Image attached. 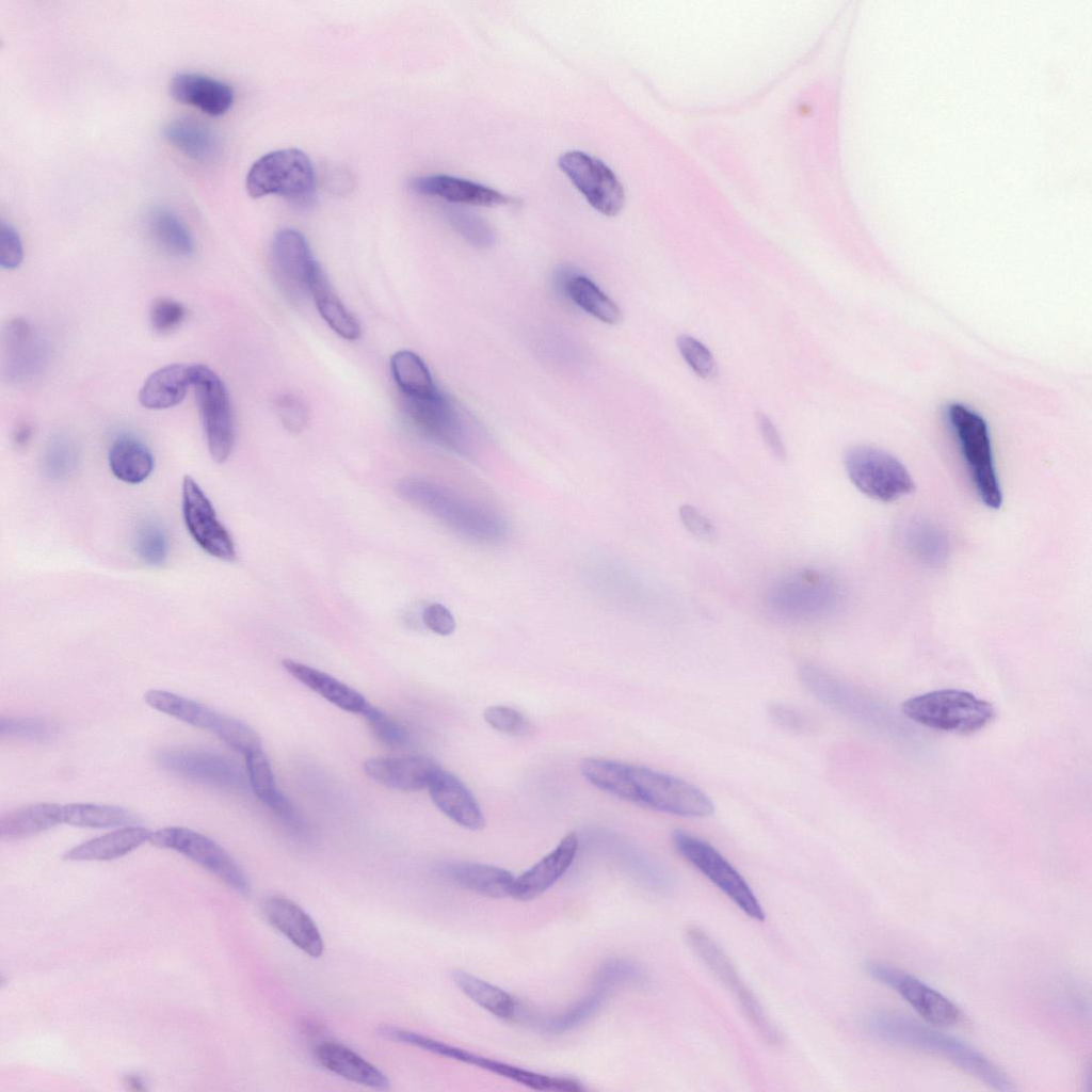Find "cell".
I'll return each instance as SVG.
<instances>
[{"instance_id": "cell-1", "label": "cell", "mask_w": 1092, "mask_h": 1092, "mask_svg": "<svg viewBox=\"0 0 1092 1092\" xmlns=\"http://www.w3.org/2000/svg\"><path fill=\"white\" fill-rule=\"evenodd\" d=\"M580 772L594 787L642 807L692 818L713 813L712 801L700 788L645 767L587 758Z\"/></svg>"}, {"instance_id": "cell-2", "label": "cell", "mask_w": 1092, "mask_h": 1092, "mask_svg": "<svg viewBox=\"0 0 1092 1092\" xmlns=\"http://www.w3.org/2000/svg\"><path fill=\"white\" fill-rule=\"evenodd\" d=\"M865 1028L883 1042L937 1055L994 1090H1014L1008 1075L982 1053L915 1019L889 1012H877L867 1016Z\"/></svg>"}, {"instance_id": "cell-3", "label": "cell", "mask_w": 1092, "mask_h": 1092, "mask_svg": "<svg viewBox=\"0 0 1092 1092\" xmlns=\"http://www.w3.org/2000/svg\"><path fill=\"white\" fill-rule=\"evenodd\" d=\"M397 492L411 504L472 542L497 544L508 534L507 521L499 513L445 486L406 479L398 483Z\"/></svg>"}, {"instance_id": "cell-4", "label": "cell", "mask_w": 1092, "mask_h": 1092, "mask_svg": "<svg viewBox=\"0 0 1092 1092\" xmlns=\"http://www.w3.org/2000/svg\"><path fill=\"white\" fill-rule=\"evenodd\" d=\"M903 714L924 726L958 734H971L995 717L991 703L958 689L934 690L910 697L901 706Z\"/></svg>"}, {"instance_id": "cell-5", "label": "cell", "mask_w": 1092, "mask_h": 1092, "mask_svg": "<svg viewBox=\"0 0 1092 1092\" xmlns=\"http://www.w3.org/2000/svg\"><path fill=\"white\" fill-rule=\"evenodd\" d=\"M245 187L253 198L279 195L305 206L315 197V170L304 151L298 148L278 149L263 155L253 163L246 175Z\"/></svg>"}, {"instance_id": "cell-6", "label": "cell", "mask_w": 1092, "mask_h": 1092, "mask_svg": "<svg viewBox=\"0 0 1092 1092\" xmlns=\"http://www.w3.org/2000/svg\"><path fill=\"white\" fill-rule=\"evenodd\" d=\"M947 416L980 500L991 509H998L1002 493L985 420L961 403L950 404Z\"/></svg>"}, {"instance_id": "cell-7", "label": "cell", "mask_w": 1092, "mask_h": 1092, "mask_svg": "<svg viewBox=\"0 0 1092 1092\" xmlns=\"http://www.w3.org/2000/svg\"><path fill=\"white\" fill-rule=\"evenodd\" d=\"M766 601L778 617L809 621L833 612L839 601V590L828 575L804 569L776 580L769 588Z\"/></svg>"}, {"instance_id": "cell-8", "label": "cell", "mask_w": 1092, "mask_h": 1092, "mask_svg": "<svg viewBox=\"0 0 1092 1092\" xmlns=\"http://www.w3.org/2000/svg\"><path fill=\"white\" fill-rule=\"evenodd\" d=\"M671 839L675 851L745 915L759 921L765 919V911L749 883L717 849L681 830L674 831Z\"/></svg>"}, {"instance_id": "cell-9", "label": "cell", "mask_w": 1092, "mask_h": 1092, "mask_svg": "<svg viewBox=\"0 0 1092 1092\" xmlns=\"http://www.w3.org/2000/svg\"><path fill=\"white\" fill-rule=\"evenodd\" d=\"M851 482L866 496L883 502L897 500L914 489L906 467L894 455L868 445L854 446L844 456Z\"/></svg>"}, {"instance_id": "cell-10", "label": "cell", "mask_w": 1092, "mask_h": 1092, "mask_svg": "<svg viewBox=\"0 0 1092 1092\" xmlns=\"http://www.w3.org/2000/svg\"><path fill=\"white\" fill-rule=\"evenodd\" d=\"M191 386L213 461L224 463L235 441V424L228 391L221 378L208 366H190Z\"/></svg>"}, {"instance_id": "cell-11", "label": "cell", "mask_w": 1092, "mask_h": 1092, "mask_svg": "<svg viewBox=\"0 0 1092 1092\" xmlns=\"http://www.w3.org/2000/svg\"><path fill=\"white\" fill-rule=\"evenodd\" d=\"M686 937L690 948L739 1001L741 1009L758 1033L767 1042L777 1044L780 1042L777 1029L720 945L697 927L688 928Z\"/></svg>"}, {"instance_id": "cell-12", "label": "cell", "mask_w": 1092, "mask_h": 1092, "mask_svg": "<svg viewBox=\"0 0 1092 1092\" xmlns=\"http://www.w3.org/2000/svg\"><path fill=\"white\" fill-rule=\"evenodd\" d=\"M149 842L184 855L243 896L251 892L248 879L236 861L222 846L199 832L167 826L152 832Z\"/></svg>"}, {"instance_id": "cell-13", "label": "cell", "mask_w": 1092, "mask_h": 1092, "mask_svg": "<svg viewBox=\"0 0 1092 1092\" xmlns=\"http://www.w3.org/2000/svg\"><path fill=\"white\" fill-rule=\"evenodd\" d=\"M558 163L595 210L607 216L621 211L625 202L624 188L605 162L587 152L569 150L560 156Z\"/></svg>"}, {"instance_id": "cell-14", "label": "cell", "mask_w": 1092, "mask_h": 1092, "mask_svg": "<svg viewBox=\"0 0 1092 1092\" xmlns=\"http://www.w3.org/2000/svg\"><path fill=\"white\" fill-rule=\"evenodd\" d=\"M864 970L897 992L929 1024L951 1026L960 1022L962 1013L958 1006L916 977L876 961L866 962Z\"/></svg>"}, {"instance_id": "cell-15", "label": "cell", "mask_w": 1092, "mask_h": 1092, "mask_svg": "<svg viewBox=\"0 0 1092 1092\" xmlns=\"http://www.w3.org/2000/svg\"><path fill=\"white\" fill-rule=\"evenodd\" d=\"M158 764L186 780L221 789L243 790L246 776L234 760L211 752L191 749L161 750Z\"/></svg>"}, {"instance_id": "cell-16", "label": "cell", "mask_w": 1092, "mask_h": 1092, "mask_svg": "<svg viewBox=\"0 0 1092 1092\" xmlns=\"http://www.w3.org/2000/svg\"><path fill=\"white\" fill-rule=\"evenodd\" d=\"M181 508L186 528L194 542L211 557L232 561L236 549L231 535L218 518L207 495L190 476L182 480Z\"/></svg>"}, {"instance_id": "cell-17", "label": "cell", "mask_w": 1092, "mask_h": 1092, "mask_svg": "<svg viewBox=\"0 0 1092 1092\" xmlns=\"http://www.w3.org/2000/svg\"><path fill=\"white\" fill-rule=\"evenodd\" d=\"M407 420L428 438L459 453L466 451V431L459 412L440 390L428 397H404Z\"/></svg>"}, {"instance_id": "cell-18", "label": "cell", "mask_w": 1092, "mask_h": 1092, "mask_svg": "<svg viewBox=\"0 0 1092 1092\" xmlns=\"http://www.w3.org/2000/svg\"><path fill=\"white\" fill-rule=\"evenodd\" d=\"M435 1053L441 1057L476 1065L534 1090L551 1092H578L583 1090L581 1082L573 1077L551 1076L533 1072L517 1065L473 1054L469 1050L441 1041L438 1042Z\"/></svg>"}, {"instance_id": "cell-19", "label": "cell", "mask_w": 1092, "mask_h": 1092, "mask_svg": "<svg viewBox=\"0 0 1092 1092\" xmlns=\"http://www.w3.org/2000/svg\"><path fill=\"white\" fill-rule=\"evenodd\" d=\"M262 912L268 922L300 950L320 958L324 942L314 919L295 902L280 896L264 900Z\"/></svg>"}, {"instance_id": "cell-20", "label": "cell", "mask_w": 1092, "mask_h": 1092, "mask_svg": "<svg viewBox=\"0 0 1092 1092\" xmlns=\"http://www.w3.org/2000/svg\"><path fill=\"white\" fill-rule=\"evenodd\" d=\"M2 354L5 374L17 382L27 381L39 372L46 356L44 344L22 318L12 319L4 326Z\"/></svg>"}, {"instance_id": "cell-21", "label": "cell", "mask_w": 1092, "mask_h": 1092, "mask_svg": "<svg viewBox=\"0 0 1092 1092\" xmlns=\"http://www.w3.org/2000/svg\"><path fill=\"white\" fill-rule=\"evenodd\" d=\"M578 846L575 833L565 835L552 851L514 879L510 896L519 901H530L544 894L572 866Z\"/></svg>"}, {"instance_id": "cell-22", "label": "cell", "mask_w": 1092, "mask_h": 1092, "mask_svg": "<svg viewBox=\"0 0 1092 1092\" xmlns=\"http://www.w3.org/2000/svg\"><path fill=\"white\" fill-rule=\"evenodd\" d=\"M272 258L285 287L303 294L309 292V280L315 266L309 244L302 232L283 228L276 232L272 243Z\"/></svg>"}, {"instance_id": "cell-23", "label": "cell", "mask_w": 1092, "mask_h": 1092, "mask_svg": "<svg viewBox=\"0 0 1092 1092\" xmlns=\"http://www.w3.org/2000/svg\"><path fill=\"white\" fill-rule=\"evenodd\" d=\"M363 769L369 778L386 787L417 791L430 786L440 767L427 756H401L369 758Z\"/></svg>"}, {"instance_id": "cell-24", "label": "cell", "mask_w": 1092, "mask_h": 1092, "mask_svg": "<svg viewBox=\"0 0 1092 1092\" xmlns=\"http://www.w3.org/2000/svg\"><path fill=\"white\" fill-rule=\"evenodd\" d=\"M428 789L438 809L459 825L472 831H480L485 826L479 803L454 774L440 769Z\"/></svg>"}, {"instance_id": "cell-25", "label": "cell", "mask_w": 1092, "mask_h": 1092, "mask_svg": "<svg viewBox=\"0 0 1092 1092\" xmlns=\"http://www.w3.org/2000/svg\"><path fill=\"white\" fill-rule=\"evenodd\" d=\"M170 94L175 100L198 108L210 116L225 114L235 99L229 84L195 73L174 75L170 81Z\"/></svg>"}, {"instance_id": "cell-26", "label": "cell", "mask_w": 1092, "mask_h": 1092, "mask_svg": "<svg viewBox=\"0 0 1092 1092\" xmlns=\"http://www.w3.org/2000/svg\"><path fill=\"white\" fill-rule=\"evenodd\" d=\"M410 188L416 193L436 196L455 204L497 206L511 202L509 196L495 189L444 174L416 177L411 180Z\"/></svg>"}, {"instance_id": "cell-27", "label": "cell", "mask_w": 1092, "mask_h": 1092, "mask_svg": "<svg viewBox=\"0 0 1092 1092\" xmlns=\"http://www.w3.org/2000/svg\"><path fill=\"white\" fill-rule=\"evenodd\" d=\"M315 1056L325 1070L349 1081L376 1090H387L390 1086L385 1073L340 1043L321 1042L315 1048Z\"/></svg>"}, {"instance_id": "cell-28", "label": "cell", "mask_w": 1092, "mask_h": 1092, "mask_svg": "<svg viewBox=\"0 0 1092 1092\" xmlns=\"http://www.w3.org/2000/svg\"><path fill=\"white\" fill-rule=\"evenodd\" d=\"M439 872L459 887L489 898L510 896L515 879L507 869L470 862L446 863Z\"/></svg>"}, {"instance_id": "cell-29", "label": "cell", "mask_w": 1092, "mask_h": 1092, "mask_svg": "<svg viewBox=\"0 0 1092 1092\" xmlns=\"http://www.w3.org/2000/svg\"><path fill=\"white\" fill-rule=\"evenodd\" d=\"M282 664L292 677L342 710L362 714L370 705L362 693L330 674L291 659Z\"/></svg>"}, {"instance_id": "cell-30", "label": "cell", "mask_w": 1092, "mask_h": 1092, "mask_svg": "<svg viewBox=\"0 0 1092 1092\" xmlns=\"http://www.w3.org/2000/svg\"><path fill=\"white\" fill-rule=\"evenodd\" d=\"M453 983L476 1005L492 1015L509 1022H524L527 1009L510 993L470 973L454 970Z\"/></svg>"}, {"instance_id": "cell-31", "label": "cell", "mask_w": 1092, "mask_h": 1092, "mask_svg": "<svg viewBox=\"0 0 1092 1092\" xmlns=\"http://www.w3.org/2000/svg\"><path fill=\"white\" fill-rule=\"evenodd\" d=\"M191 386L190 366L170 364L154 371L139 391V401L149 410L178 405Z\"/></svg>"}, {"instance_id": "cell-32", "label": "cell", "mask_w": 1092, "mask_h": 1092, "mask_svg": "<svg viewBox=\"0 0 1092 1092\" xmlns=\"http://www.w3.org/2000/svg\"><path fill=\"white\" fill-rule=\"evenodd\" d=\"M151 708L193 726L210 730L216 736L221 732L226 714L194 700L173 692L151 689L144 695Z\"/></svg>"}, {"instance_id": "cell-33", "label": "cell", "mask_w": 1092, "mask_h": 1092, "mask_svg": "<svg viewBox=\"0 0 1092 1092\" xmlns=\"http://www.w3.org/2000/svg\"><path fill=\"white\" fill-rule=\"evenodd\" d=\"M151 833L143 826L127 825L71 848L64 857L69 861L114 860L149 841Z\"/></svg>"}, {"instance_id": "cell-34", "label": "cell", "mask_w": 1092, "mask_h": 1092, "mask_svg": "<svg viewBox=\"0 0 1092 1092\" xmlns=\"http://www.w3.org/2000/svg\"><path fill=\"white\" fill-rule=\"evenodd\" d=\"M309 292L320 315L336 334L347 340H355L360 336L358 321L336 294L319 263L312 270Z\"/></svg>"}, {"instance_id": "cell-35", "label": "cell", "mask_w": 1092, "mask_h": 1092, "mask_svg": "<svg viewBox=\"0 0 1092 1092\" xmlns=\"http://www.w3.org/2000/svg\"><path fill=\"white\" fill-rule=\"evenodd\" d=\"M108 461L114 477L129 484L145 481L155 466L149 448L131 435H122L112 443Z\"/></svg>"}, {"instance_id": "cell-36", "label": "cell", "mask_w": 1092, "mask_h": 1092, "mask_svg": "<svg viewBox=\"0 0 1092 1092\" xmlns=\"http://www.w3.org/2000/svg\"><path fill=\"white\" fill-rule=\"evenodd\" d=\"M63 822V805L36 803L15 808L0 818V836L20 839L47 831Z\"/></svg>"}, {"instance_id": "cell-37", "label": "cell", "mask_w": 1092, "mask_h": 1092, "mask_svg": "<svg viewBox=\"0 0 1092 1092\" xmlns=\"http://www.w3.org/2000/svg\"><path fill=\"white\" fill-rule=\"evenodd\" d=\"M162 134L173 147L194 161L211 160L218 150L214 133L193 118L178 117L170 121L162 128Z\"/></svg>"}, {"instance_id": "cell-38", "label": "cell", "mask_w": 1092, "mask_h": 1092, "mask_svg": "<svg viewBox=\"0 0 1092 1092\" xmlns=\"http://www.w3.org/2000/svg\"><path fill=\"white\" fill-rule=\"evenodd\" d=\"M563 277L561 285L564 292L579 308L610 325L622 322L620 307L593 280L571 272H563Z\"/></svg>"}, {"instance_id": "cell-39", "label": "cell", "mask_w": 1092, "mask_h": 1092, "mask_svg": "<svg viewBox=\"0 0 1092 1092\" xmlns=\"http://www.w3.org/2000/svg\"><path fill=\"white\" fill-rule=\"evenodd\" d=\"M147 225L156 243L167 254L182 258L193 255V237L172 211L160 207L152 208L147 216Z\"/></svg>"}, {"instance_id": "cell-40", "label": "cell", "mask_w": 1092, "mask_h": 1092, "mask_svg": "<svg viewBox=\"0 0 1092 1092\" xmlns=\"http://www.w3.org/2000/svg\"><path fill=\"white\" fill-rule=\"evenodd\" d=\"M394 380L404 397H428L438 391L424 362L408 350L390 357Z\"/></svg>"}, {"instance_id": "cell-41", "label": "cell", "mask_w": 1092, "mask_h": 1092, "mask_svg": "<svg viewBox=\"0 0 1092 1092\" xmlns=\"http://www.w3.org/2000/svg\"><path fill=\"white\" fill-rule=\"evenodd\" d=\"M138 821L134 814L112 805L71 803L63 805V822L78 828H115L132 825Z\"/></svg>"}, {"instance_id": "cell-42", "label": "cell", "mask_w": 1092, "mask_h": 1092, "mask_svg": "<svg viewBox=\"0 0 1092 1092\" xmlns=\"http://www.w3.org/2000/svg\"><path fill=\"white\" fill-rule=\"evenodd\" d=\"M609 992L592 986L590 992L560 1013L543 1018L539 1025L547 1033L561 1034L592 1018L605 1003Z\"/></svg>"}, {"instance_id": "cell-43", "label": "cell", "mask_w": 1092, "mask_h": 1092, "mask_svg": "<svg viewBox=\"0 0 1092 1092\" xmlns=\"http://www.w3.org/2000/svg\"><path fill=\"white\" fill-rule=\"evenodd\" d=\"M906 547L915 556L930 565H938L946 560L948 544L945 534L933 524L914 519L904 529Z\"/></svg>"}, {"instance_id": "cell-44", "label": "cell", "mask_w": 1092, "mask_h": 1092, "mask_svg": "<svg viewBox=\"0 0 1092 1092\" xmlns=\"http://www.w3.org/2000/svg\"><path fill=\"white\" fill-rule=\"evenodd\" d=\"M644 978V971L637 963L624 958H611L597 967L592 986L611 994L616 986L640 984Z\"/></svg>"}, {"instance_id": "cell-45", "label": "cell", "mask_w": 1092, "mask_h": 1092, "mask_svg": "<svg viewBox=\"0 0 1092 1092\" xmlns=\"http://www.w3.org/2000/svg\"><path fill=\"white\" fill-rule=\"evenodd\" d=\"M246 775L255 796L268 806L282 793L278 791L274 774L267 755L261 749L245 755Z\"/></svg>"}, {"instance_id": "cell-46", "label": "cell", "mask_w": 1092, "mask_h": 1092, "mask_svg": "<svg viewBox=\"0 0 1092 1092\" xmlns=\"http://www.w3.org/2000/svg\"><path fill=\"white\" fill-rule=\"evenodd\" d=\"M78 451L75 443L63 435L52 437L44 452V471L51 479H63L76 468Z\"/></svg>"}, {"instance_id": "cell-47", "label": "cell", "mask_w": 1092, "mask_h": 1092, "mask_svg": "<svg viewBox=\"0 0 1092 1092\" xmlns=\"http://www.w3.org/2000/svg\"><path fill=\"white\" fill-rule=\"evenodd\" d=\"M138 557L151 566L161 565L168 555V541L164 530L156 523L142 524L134 539Z\"/></svg>"}, {"instance_id": "cell-48", "label": "cell", "mask_w": 1092, "mask_h": 1092, "mask_svg": "<svg viewBox=\"0 0 1092 1092\" xmlns=\"http://www.w3.org/2000/svg\"><path fill=\"white\" fill-rule=\"evenodd\" d=\"M372 735L382 744L389 748H403L410 742V734L398 721L369 705L362 713Z\"/></svg>"}, {"instance_id": "cell-49", "label": "cell", "mask_w": 1092, "mask_h": 1092, "mask_svg": "<svg viewBox=\"0 0 1092 1092\" xmlns=\"http://www.w3.org/2000/svg\"><path fill=\"white\" fill-rule=\"evenodd\" d=\"M55 727L49 721L36 717H7L0 720V735L32 741H44L52 737Z\"/></svg>"}, {"instance_id": "cell-50", "label": "cell", "mask_w": 1092, "mask_h": 1092, "mask_svg": "<svg viewBox=\"0 0 1092 1092\" xmlns=\"http://www.w3.org/2000/svg\"><path fill=\"white\" fill-rule=\"evenodd\" d=\"M677 348L690 366L702 379H710L717 372L716 360L709 349L692 336L681 335L677 339Z\"/></svg>"}, {"instance_id": "cell-51", "label": "cell", "mask_w": 1092, "mask_h": 1092, "mask_svg": "<svg viewBox=\"0 0 1092 1092\" xmlns=\"http://www.w3.org/2000/svg\"><path fill=\"white\" fill-rule=\"evenodd\" d=\"M483 718L494 729L513 736H527L532 730L529 720L518 710L493 705L483 712Z\"/></svg>"}, {"instance_id": "cell-52", "label": "cell", "mask_w": 1092, "mask_h": 1092, "mask_svg": "<svg viewBox=\"0 0 1092 1092\" xmlns=\"http://www.w3.org/2000/svg\"><path fill=\"white\" fill-rule=\"evenodd\" d=\"M449 220L454 228L476 245H488L494 240L489 225L479 215L467 210L450 209Z\"/></svg>"}, {"instance_id": "cell-53", "label": "cell", "mask_w": 1092, "mask_h": 1092, "mask_svg": "<svg viewBox=\"0 0 1092 1092\" xmlns=\"http://www.w3.org/2000/svg\"><path fill=\"white\" fill-rule=\"evenodd\" d=\"M186 315L187 310L180 302L170 298H160L150 306L149 322L155 332L167 334L180 326Z\"/></svg>"}, {"instance_id": "cell-54", "label": "cell", "mask_w": 1092, "mask_h": 1092, "mask_svg": "<svg viewBox=\"0 0 1092 1092\" xmlns=\"http://www.w3.org/2000/svg\"><path fill=\"white\" fill-rule=\"evenodd\" d=\"M274 408L282 424L289 432L299 433L308 422V407L302 399L294 395L285 394L276 397Z\"/></svg>"}, {"instance_id": "cell-55", "label": "cell", "mask_w": 1092, "mask_h": 1092, "mask_svg": "<svg viewBox=\"0 0 1092 1092\" xmlns=\"http://www.w3.org/2000/svg\"><path fill=\"white\" fill-rule=\"evenodd\" d=\"M23 259V247L18 231L9 223L2 222L0 228V266L14 270Z\"/></svg>"}, {"instance_id": "cell-56", "label": "cell", "mask_w": 1092, "mask_h": 1092, "mask_svg": "<svg viewBox=\"0 0 1092 1092\" xmlns=\"http://www.w3.org/2000/svg\"><path fill=\"white\" fill-rule=\"evenodd\" d=\"M681 523L694 536L711 542L716 539L717 532L712 523L696 508L684 504L679 509Z\"/></svg>"}, {"instance_id": "cell-57", "label": "cell", "mask_w": 1092, "mask_h": 1092, "mask_svg": "<svg viewBox=\"0 0 1092 1092\" xmlns=\"http://www.w3.org/2000/svg\"><path fill=\"white\" fill-rule=\"evenodd\" d=\"M422 621L431 631L440 636L452 633L456 626L451 611L438 603H432L423 609Z\"/></svg>"}, {"instance_id": "cell-58", "label": "cell", "mask_w": 1092, "mask_h": 1092, "mask_svg": "<svg viewBox=\"0 0 1092 1092\" xmlns=\"http://www.w3.org/2000/svg\"><path fill=\"white\" fill-rule=\"evenodd\" d=\"M769 713L780 727L791 732H802L808 727L807 718L797 709L786 705L771 706Z\"/></svg>"}, {"instance_id": "cell-59", "label": "cell", "mask_w": 1092, "mask_h": 1092, "mask_svg": "<svg viewBox=\"0 0 1092 1092\" xmlns=\"http://www.w3.org/2000/svg\"><path fill=\"white\" fill-rule=\"evenodd\" d=\"M757 422L761 437L769 450L777 460L785 461L786 449L782 437L771 419L765 414H758Z\"/></svg>"}, {"instance_id": "cell-60", "label": "cell", "mask_w": 1092, "mask_h": 1092, "mask_svg": "<svg viewBox=\"0 0 1092 1092\" xmlns=\"http://www.w3.org/2000/svg\"><path fill=\"white\" fill-rule=\"evenodd\" d=\"M270 807L284 824L293 831H301L304 828L298 809L283 793L278 796Z\"/></svg>"}, {"instance_id": "cell-61", "label": "cell", "mask_w": 1092, "mask_h": 1092, "mask_svg": "<svg viewBox=\"0 0 1092 1092\" xmlns=\"http://www.w3.org/2000/svg\"><path fill=\"white\" fill-rule=\"evenodd\" d=\"M32 437V428L29 424H21L17 428L14 434V440L17 446H25L30 441Z\"/></svg>"}]
</instances>
